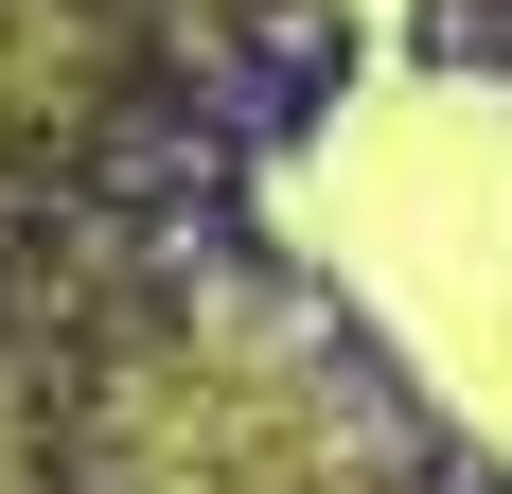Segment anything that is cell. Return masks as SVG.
Listing matches in <instances>:
<instances>
[{
  "instance_id": "obj_1",
  "label": "cell",
  "mask_w": 512,
  "mask_h": 494,
  "mask_svg": "<svg viewBox=\"0 0 512 494\" xmlns=\"http://www.w3.org/2000/svg\"><path fill=\"white\" fill-rule=\"evenodd\" d=\"M389 300L424 318V353L460 389L512 406V124L407 106V142H389Z\"/></svg>"
}]
</instances>
